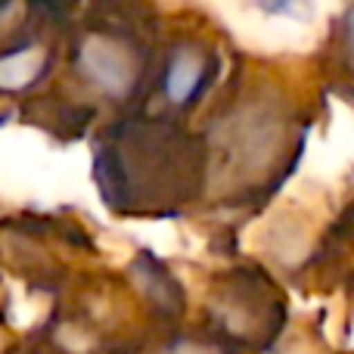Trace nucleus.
Instances as JSON below:
<instances>
[{"label": "nucleus", "mask_w": 354, "mask_h": 354, "mask_svg": "<svg viewBox=\"0 0 354 354\" xmlns=\"http://www.w3.org/2000/svg\"><path fill=\"white\" fill-rule=\"evenodd\" d=\"M31 354H41V351H31Z\"/></svg>", "instance_id": "8"}, {"label": "nucleus", "mask_w": 354, "mask_h": 354, "mask_svg": "<svg viewBox=\"0 0 354 354\" xmlns=\"http://www.w3.org/2000/svg\"><path fill=\"white\" fill-rule=\"evenodd\" d=\"M171 115H131L97 149L100 193L128 214H162L205 189V143Z\"/></svg>", "instance_id": "1"}, {"label": "nucleus", "mask_w": 354, "mask_h": 354, "mask_svg": "<svg viewBox=\"0 0 354 354\" xmlns=\"http://www.w3.org/2000/svg\"><path fill=\"white\" fill-rule=\"evenodd\" d=\"M339 50H342L345 66L354 72V3L339 19Z\"/></svg>", "instance_id": "7"}, {"label": "nucleus", "mask_w": 354, "mask_h": 354, "mask_svg": "<svg viewBox=\"0 0 354 354\" xmlns=\"http://www.w3.org/2000/svg\"><path fill=\"white\" fill-rule=\"evenodd\" d=\"M72 72L97 97L109 103H128L140 97L149 75L156 72L153 47L140 28L124 19L103 12L100 22L75 25L72 35Z\"/></svg>", "instance_id": "2"}, {"label": "nucleus", "mask_w": 354, "mask_h": 354, "mask_svg": "<svg viewBox=\"0 0 354 354\" xmlns=\"http://www.w3.org/2000/svg\"><path fill=\"white\" fill-rule=\"evenodd\" d=\"M218 140H205V174L208 162L214 156H224V171L230 174H252L261 177L264 168H270L283 153V143L289 137V128L283 124V112L274 109L268 100L239 103L218 122Z\"/></svg>", "instance_id": "3"}, {"label": "nucleus", "mask_w": 354, "mask_h": 354, "mask_svg": "<svg viewBox=\"0 0 354 354\" xmlns=\"http://www.w3.org/2000/svg\"><path fill=\"white\" fill-rule=\"evenodd\" d=\"M56 62L53 44L44 35L25 37L12 47L0 50V97H19L44 84Z\"/></svg>", "instance_id": "5"}, {"label": "nucleus", "mask_w": 354, "mask_h": 354, "mask_svg": "<svg viewBox=\"0 0 354 354\" xmlns=\"http://www.w3.org/2000/svg\"><path fill=\"white\" fill-rule=\"evenodd\" d=\"M149 354H239V348L224 342L221 336H193V333H183V336H174L168 342L156 345Z\"/></svg>", "instance_id": "6"}, {"label": "nucleus", "mask_w": 354, "mask_h": 354, "mask_svg": "<svg viewBox=\"0 0 354 354\" xmlns=\"http://www.w3.org/2000/svg\"><path fill=\"white\" fill-rule=\"evenodd\" d=\"M221 72L218 50L202 37H180L156 62V87L168 109L187 112L214 87Z\"/></svg>", "instance_id": "4"}]
</instances>
